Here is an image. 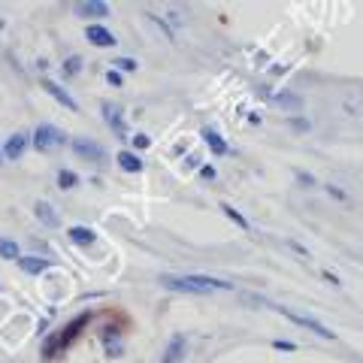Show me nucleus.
I'll list each match as a JSON object with an SVG mask.
<instances>
[{
  "mask_svg": "<svg viewBox=\"0 0 363 363\" xmlns=\"http://www.w3.org/2000/svg\"><path fill=\"white\" fill-rule=\"evenodd\" d=\"M91 321H94V312H82V315H76L73 321H67L61 330H55V333L43 342V360L49 363V360H55L58 354H64V351L85 333V327H88Z\"/></svg>",
  "mask_w": 363,
  "mask_h": 363,
  "instance_id": "obj_1",
  "label": "nucleus"
},
{
  "mask_svg": "<svg viewBox=\"0 0 363 363\" xmlns=\"http://www.w3.org/2000/svg\"><path fill=\"white\" fill-rule=\"evenodd\" d=\"M161 285L169 291H182V294H209V291H233V285L227 279H215V276H161Z\"/></svg>",
  "mask_w": 363,
  "mask_h": 363,
  "instance_id": "obj_2",
  "label": "nucleus"
},
{
  "mask_svg": "<svg viewBox=\"0 0 363 363\" xmlns=\"http://www.w3.org/2000/svg\"><path fill=\"white\" fill-rule=\"evenodd\" d=\"M269 309H276L279 315H285L291 324H297V327H303V330H312L315 336H321V339H336V333L330 330V327H324L321 321H315V318H309V315H300V312H294V309H285V306H279V303H267Z\"/></svg>",
  "mask_w": 363,
  "mask_h": 363,
  "instance_id": "obj_3",
  "label": "nucleus"
},
{
  "mask_svg": "<svg viewBox=\"0 0 363 363\" xmlns=\"http://www.w3.org/2000/svg\"><path fill=\"white\" fill-rule=\"evenodd\" d=\"M64 143H67V136H64V130L55 128V124H40V128L33 130V140H30V145L37 152H49L55 145H64Z\"/></svg>",
  "mask_w": 363,
  "mask_h": 363,
  "instance_id": "obj_4",
  "label": "nucleus"
},
{
  "mask_svg": "<svg viewBox=\"0 0 363 363\" xmlns=\"http://www.w3.org/2000/svg\"><path fill=\"white\" fill-rule=\"evenodd\" d=\"M100 342H104L106 348V357H121L124 354V339H121V324L116 321H106L104 324V330H100Z\"/></svg>",
  "mask_w": 363,
  "mask_h": 363,
  "instance_id": "obj_5",
  "label": "nucleus"
},
{
  "mask_svg": "<svg viewBox=\"0 0 363 363\" xmlns=\"http://www.w3.org/2000/svg\"><path fill=\"white\" fill-rule=\"evenodd\" d=\"M70 149H73L79 157L91 161V164H104V157H106L104 145L94 143V140H88V136H73V140H70Z\"/></svg>",
  "mask_w": 363,
  "mask_h": 363,
  "instance_id": "obj_6",
  "label": "nucleus"
},
{
  "mask_svg": "<svg viewBox=\"0 0 363 363\" xmlns=\"http://www.w3.org/2000/svg\"><path fill=\"white\" fill-rule=\"evenodd\" d=\"M100 109H104V121L112 128V133L121 136V140H128V136H130V128H128V121H124V109H121L118 104H104Z\"/></svg>",
  "mask_w": 363,
  "mask_h": 363,
  "instance_id": "obj_7",
  "label": "nucleus"
},
{
  "mask_svg": "<svg viewBox=\"0 0 363 363\" xmlns=\"http://www.w3.org/2000/svg\"><path fill=\"white\" fill-rule=\"evenodd\" d=\"M28 145H30L28 130H18V133H13V136H9V140L4 143V157H6V161H18V157L28 152Z\"/></svg>",
  "mask_w": 363,
  "mask_h": 363,
  "instance_id": "obj_8",
  "label": "nucleus"
},
{
  "mask_svg": "<svg viewBox=\"0 0 363 363\" xmlns=\"http://www.w3.org/2000/svg\"><path fill=\"white\" fill-rule=\"evenodd\" d=\"M40 85H43V91H49V94L55 97V100H58V104L64 106V109H70V112H79V104H76V100L70 97V94H67V88L64 85H58V82H52V79H40Z\"/></svg>",
  "mask_w": 363,
  "mask_h": 363,
  "instance_id": "obj_9",
  "label": "nucleus"
},
{
  "mask_svg": "<svg viewBox=\"0 0 363 363\" xmlns=\"http://www.w3.org/2000/svg\"><path fill=\"white\" fill-rule=\"evenodd\" d=\"M85 37L91 45H97V49H109V45H116V33L104 25H88L85 28Z\"/></svg>",
  "mask_w": 363,
  "mask_h": 363,
  "instance_id": "obj_10",
  "label": "nucleus"
},
{
  "mask_svg": "<svg viewBox=\"0 0 363 363\" xmlns=\"http://www.w3.org/2000/svg\"><path fill=\"white\" fill-rule=\"evenodd\" d=\"M185 348H188V339L182 336V333H176V336L167 342L161 363H182V360H185Z\"/></svg>",
  "mask_w": 363,
  "mask_h": 363,
  "instance_id": "obj_11",
  "label": "nucleus"
},
{
  "mask_svg": "<svg viewBox=\"0 0 363 363\" xmlns=\"http://www.w3.org/2000/svg\"><path fill=\"white\" fill-rule=\"evenodd\" d=\"M76 16H82V18H106L109 16V4H104V0H85V4H76Z\"/></svg>",
  "mask_w": 363,
  "mask_h": 363,
  "instance_id": "obj_12",
  "label": "nucleus"
},
{
  "mask_svg": "<svg viewBox=\"0 0 363 363\" xmlns=\"http://www.w3.org/2000/svg\"><path fill=\"white\" fill-rule=\"evenodd\" d=\"M200 136H203V143H206L209 145V152L212 155H227V152H230V145H227V140H224V136L218 133V130H215V128H203L200 130Z\"/></svg>",
  "mask_w": 363,
  "mask_h": 363,
  "instance_id": "obj_13",
  "label": "nucleus"
},
{
  "mask_svg": "<svg viewBox=\"0 0 363 363\" xmlns=\"http://www.w3.org/2000/svg\"><path fill=\"white\" fill-rule=\"evenodd\" d=\"M116 161H118V167L124 169V173H143V157L136 155L133 149H121L116 155Z\"/></svg>",
  "mask_w": 363,
  "mask_h": 363,
  "instance_id": "obj_14",
  "label": "nucleus"
},
{
  "mask_svg": "<svg viewBox=\"0 0 363 363\" xmlns=\"http://www.w3.org/2000/svg\"><path fill=\"white\" fill-rule=\"evenodd\" d=\"M33 215H37V221H43L45 227H58L61 218H58V212L52 209V203H45V200H37L33 203Z\"/></svg>",
  "mask_w": 363,
  "mask_h": 363,
  "instance_id": "obj_15",
  "label": "nucleus"
},
{
  "mask_svg": "<svg viewBox=\"0 0 363 363\" xmlns=\"http://www.w3.org/2000/svg\"><path fill=\"white\" fill-rule=\"evenodd\" d=\"M276 104H279L281 109L300 112V109H303V97L297 94V91H291V88H281V91H276Z\"/></svg>",
  "mask_w": 363,
  "mask_h": 363,
  "instance_id": "obj_16",
  "label": "nucleus"
},
{
  "mask_svg": "<svg viewBox=\"0 0 363 363\" xmlns=\"http://www.w3.org/2000/svg\"><path fill=\"white\" fill-rule=\"evenodd\" d=\"M67 236H70V242L73 245H94V240H97V233L91 230V227H85V224H76V227H70V230H67Z\"/></svg>",
  "mask_w": 363,
  "mask_h": 363,
  "instance_id": "obj_17",
  "label": "nucleus"
},
{
  "mask_svg": "<svg viewBox=\"0 0 363 363\" xmlns=\"http://www.w3.org/2000/svg\"><path fill=\"white\" fill-rule=\"evenodd\" d=\"M18 267L28 272V276H40L43 269H49V260L45 257H30V255H21L18 257Z\"/></svg>",
  "mask_w": 363,
  "mask_h": 363,
  "instance_id": "obj_18",
  "label": "nucleus"
},
{
  "mask_svg": "<svg viewBox=\"0 0 363 363\" xmlns=\"http://www.w3.org/2000/svg\"><path fill=\"white\" fill-rule=\"evenodd\" d=\"M218 206H221V212H224L227 218H230L236 227H242V230H252V224H248V218H245V215H242L240 209H233L230 203H218Z\"/></svg>",
  "mask_w": 363,
  "mask_h": 363,
  "instance_id": "obj_19",
  "label": "nucleus"
},
{
  "mask_svg": "<svg viewBox=\"0 0 363 363\" xmlns=\"http://www.w3.org/2000/svg\"><path fill=\"white\" fill-rule=\"evenodd\" d=\"M324 191H327V197L339 200V203H342V206H351V197H348V191H345V188L333 185V182H324Z\"/></svg>",
  "mask_w": 363,
  "mask_h": 363,
  "instance_id": "obj_20",
  "label": "nucleus"
},
{
  "mask_svg": "<svg viewBox=\"0 0 363 363\" xmlns=\"http://www.w3.org/2000/svg\"><path fill=\"white\" fill-rule=\"evenodd\" d=\"M79 185V173H73V169H58V188L61 191H70Z\"/></svg>",
  "mask_w": 363,
  "mask_h": 363,
  "instance_id": "obj_21",
  "label": "nucleus"
},
{
  "mask_svg": "<svg viewBox=\"0 0 363 363\" xmlns=\"http://www.w3.org/2000/svg\"><path fill=\"white\" fill-rule=\"evenodd\" d=\"M0 257H6V260H18V257H21L18 245H16L13 240H4V236H0Z\"/></svg>",
  "mask_w": 363,
  "mask_h": 363,
  "instance_id": "obj_22",
  "label": "nucleus"
},
{
  "mask_svg": "<svg viewBox=\"0 0 363 363\" xmlns=\"http://www.w3.org/2000/svg\"><path fill=\"white\" fill-rule=\"evenodd\" d=\"M294 179H297V185H303V188H315L318 185V179L312 173H306V169H294Z\"/></svg>",
  "mask_w": 363,
  "mask_h": 363,
  "instance_id": "obj_23",
  "label": "nucleus"
},
{
  "mask_svg": "<svg viewBox=\"0 0 363 363\" xmlns=\"http://www.w3.org/2000/svg\"><path fill=\"white\" fill-rule=\"evenodd\" d=\"M82 64H85V61L79 58V55H73V58H67V61H64V76H76L79 70H82Z\"/></svg>",
  "mask_w": 363,
  "mask_h": 363,
  "instance_id": "obj_24",
  "label": "nucleus"
},
{
  "mask_svg": "<svg viewBox=\"0 0 363 363\" xmlns=\"http://www.w3.org/2000/svg\"><path fill=\"white\" fill-rule=\"evenodd\" d=\"M112 64H116V70H118V73H121V70H124V73H136V67H140L133 58H116Z\"/></svg>",
  "mask_w": 363,
  "mask_h": 363,
  "instance_id": "obj_25",
  "label": "nucleus"
},
{
  "mask_svg": "<svg viewBox=\"0 0 363 363\" xmlns=\"http://www.w3.org/2000/svg\"><path fill=\"white\" fill-rule=\"evenodd\" d=\"M106 82H109L112 88H121V85H124V76L116 70V67H109V70H106Z\"/></svg>",
  "mask_w": 363,
  "mask_h": 363,
  "instance_id": "obj_26",
  "label": "nucleus"
},
{
  "mask_svg": "<svg viewBox=\"0 0 363 363\" xmlns=\"http://www.w3.org/2000/svg\"><path fill=\"white\" fill-rule=\"evenodd\" d=\"M288 248H291V252H294V255H300L303 260H312V255H309V248H306V245H300L297 240H288Z\"/></svg>",
  "mask_w": 363,
  "mask_h": 363,
  "instance_id": "obj_27",
  "label": "nucleus"
},
{
  "mask_svg": "<svg viewBox=\"0 0 363 363\" xmlns=\"http://www.w3.org/2000/svg\"><path fill=\"white\" fill-rule=\"evenodd\" d=\"M149 18H152V21H155V25H157V28H161V30L167 33V40H176V30H173V28H169V25H167V21H164V18H157L155 13H149Z\"/></svg>",
  "mask_w": 363,
  "mask_h": 363,
  "instance_id": "obj_28",
  "label": "nucleus"
},
{
  "mask_svg": "<svg viewBox=\"0 0 363 363\" xmlns=\"http://www.w3.org/2000/svg\"><path fill=\"white\" fill-rule=\"evenodd\" d=\"M149 145H152V140H149L145 133H133V149H136V152H145Z\"/></svg>",
  "mask_w": 363,
  "mask_h": 363,
  "instance_id": "obj_29",
  "label": "nucleus"
},
{
  "mask_svg": "<svg viewBox=\"0 0 363 363\" xmlns=\"http://www.w3.org/2000/svg\"><path fill=\"white\" fill-rule=\"evenodd\" d=\"M200 179H206V182H215V179H218V169H215L212 164H203V167H200Z\"/></svg>",
  "mask_w": 363,
  "mask_h": 363,
  "instance_id": "obj_30",
  "label": "nucleus"
},
{
  "mask_svg": "<svg viewBox=\"0 0 363 363\" xmlns=\"http://www.w3.org/2000/svg\"><path fill=\"white\" fill-rule=\"evenodd\" d=\"M272 348H276V351H297V342H288V339H272Z\"/></svg>",
  "mask_w": 363,
  "mask_h": 363,
  "instance_id": "obj_31",
  "label": "nucleus"
},
{
  "mask_svg": "<svg viewBox=\"0 0 363 363\" xmlns=\"http://www.w3.org/2000/svg\"><path fill=\"white\" fill-rule=\"evenodd\" d=\"M321 279L327 281V285H333V288H342V279H339L336 272H330V269H324V272H321Z\"/></svg>",
  "mask_w": 363,
  "mask_h": 363,
  "instance_id": "obj_32",
  "label": "nucleus"
},
{
  "mask_svg": "<svg viewBox=\"0 0 363 363\" xmlns=\"http://www.w3.org/2000/svg\"><path fill=\"white\" fill-rule=\"evenodd\" d=\"M291 128L300 130V133H306V130L312 128V124H309V118H300V116H297V118H291Z\"/></svg>",
  "mask_w": 363,
  "mask_h": 363,
  "instance_id": "obj_33",
  "label": "nucleus"
},
{
  "mask_svg": "<svg viewBox=\"0 0 363 363\" xmlns=\"http://www.w3.org/2000/svg\"><path fill=\"white\" fill-rule=\"evenodd\" d=\"M6 161V157H4V143H0V164H4Z\"/></svg>",
  "mask_w": 363,
  "mask_h": 363,
  "instance_id": "obj_34",
  "label": "nucleus"
}]
</instances>
